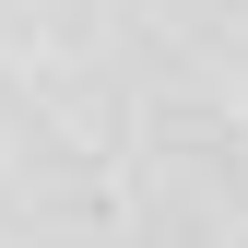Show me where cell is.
<instances>
[{"label": "cell", "mask_w": 248, "mask_h": 248, "mask_svg": "<svg viewBox=\"0 0 248 248\" xmlns=\"http://www.w3.org/2000/svg\"><path fill=\"white\" fill-rule=\"evenodd\" d=\"M0 248H248V225L142 154L0 142Z\"/></svg>", "instance_id": "1"}]
</instances>
